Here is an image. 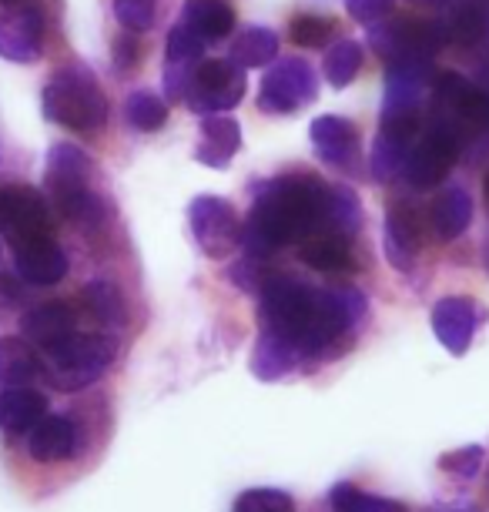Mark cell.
<instances>
[{"label":"cell","mask_w":489,"mask_h":512,"mask_svg":"<svg viewBox=\"0 0 489 512\" xmlns=\"http://www.w3.org/2000/svg\"><path fill=\"white\" fill-rule=\"evenodd\" d=\"M486 24H489L486 21V7L463 4V7H456L453 17H449L446 37H453V41H459V44H476V41H483Z\"/></svg>","instance_id":"obj_34"},{"label":"cell","mask_w":489,"mask_h":512,"mask_svg":"<svg viewBox=\"0 0 489 512\" xmlns=\"http://www.w3.org/2000/svg\"><path fill=\"white\" fill-rule=\"evenodd\" d=\"M476 322H479V308L473 298H466V295L439 298L433 305V332L449 355H463L469 349Z\"/></svg>","instance_id":"obj_16"},{"label":"cell","mask_w":489,"mask_h":512,"mask_svg":"<svg viewBox=\"0 0 489 512\" xmlns=\"http://www.w3.org/2000/svg\"><path fill=\"white\" fill-rule=\"evenodd\" d=\"M14 262L27 285H57L67 275V255L51 235L14 241Z\"/></svg>","instance_id":"obj_14"},{"label":"cell","mask_w":489,"mask_h":512,"mask_svg":"<svg viewBox=\"0 0 489 512\" xmlns=\"http://www.w3.org/2000/svg\"><path fill=\"white\" fill-rule=\"evenodd\" d=\"M396 0H345V11H349L352 21L359 24H376L382 17L392 14Z\"/></svg>","instance_id":"obj_40"},{"label":"cell","mask_w":489,"mask_h":512,"mask_svg":"<svg viewBox=\"0 0 489 512\" xmlns=\"http://www.w3.org/2000/svg\"><path fill=\"white\" fill-rule=\"evenodd\" d=\"M4 7H17V4H24V0H0Z\"/></svg>","instance_id":"obj_44"},{"label":"cell","mask_w":489,"mask_h":512,"mask_svg":"<svg viewBox=\"0 0 489 512\" xmlns=\"http://www.w3.org/2000/svg\"><path fill=\"white\" fill-rule=\"evenodd\" d=\"M81 298L88 302L91 315L104 325H124V318H128V308H124V298L118 292V285L108 282V278H98V282L84 285Z\"/></svg>","instance_id":"obj_29"},{"label":"cell","mask_w":489,"mask_h":512,"mask_svg":"<svg viewBox=\"0 0 489 512\" xmlns=\"http://www.w3.org/2000/svg\"><path fill=\"white\" fill-rule=\"evenodd\" d=\"M44 51V14L31 4H17L0 14V57L31 64Z\"/></svg>","instance_id":"obj_13"},{"label":"cell","mask_w":489,"mask_h":512,"mask_svg":"<svg viewBox=\"0 0 489 512\" xmlns=\"http://www.w3.org/2000/svg\"><path fill=\"white\" fill-rule=\"evenodd\" d=\"M332 31H335V24L329 21V17L305 14V17H295L292 21V41L299 47H325Z\"/></svg>","instance_id":"obj_39"},{"label":"cell","mask_w":489,"mask_h":512,"mask_svg":"<svg viewBox=\"0 0 489 512\" xmlns=\"http://www.w3.org/2000/svg\"><path fill=\"white\" fill-rule=\"evenodd\" d=\"M228 275H232V282L238 288H245V292H262V285H265V272H262V265H258V258H242V262H235L232 268H228Z\"/></svg>","instance_id":"obj_41"},{"label":"cell","mask_w":489,"mask_h":512,"mask_svg":"<svg viewBox=\"0 0 489 512\" xmlns=\"http://www.w3.org/2000/svg\"><path fill=\"white\" fill-rule=\"evenodd\" d=\"M325 81L332 88H349L362 67V47L356 41H339L325 51Z\"/></svg>","instance_id":"obj_30"},{"label":"cell","mask_w":489,"mask_h":512,"mask_svg":"<svg viewBox=\"0 0 489 512\" xmlns=\"http://www.w3.org/2000/svg\"><path fill=\"white\" fill-rule=\"evenodd\" d=\"M426 231H429V221L426 215H419L416 208L409 205H392L389 215H386V258L392 268L406 272L416 262L419 248L426 241Z\"/></svg>","instance_id":"obj_15"},{"label":"cell","mask_w":489,"mask_h":512,"mask_svg":"<svg viewBox=\"0 0 489 512\" xmlns=\"http://www.w3.org/2000/svg\"><path fill=\"white\" fill-rule=\"evenodd\" d=\"M41 375V359L27 338L4 335L0 338V385H24Z\"/></svg>","instance_id":"obj_27"},{"label":"cell","mask_w":489,"mask_h":512,"mask_svg":"<svg viewBox=\"0 0 489 512\" xmlns=\"http://www.w3.org/2000/svg\"><path fill=\"white\" fill-rule=\"evenodd\" d=\"M315 231H329V185L312 175H282L258 188L255 208L242 225L248 258H268L285 245H299Z\"/></svg>","instance_id":"obj_2"},{"label":"cell","mask_w":489,"mask_h":512,"mask_svg":"<svg viewBox=\"0 0 489 512\" xmlns=\"http://www.w3.org/2000/svg\"><path fill=\"white\" fill-rule=\"evenodd\" d=\"M188 221L198 248L208 258H225L242 241V218H238V211L225 198L198 195L188 208Z\"/></svg>","instance_id":"obj_9"},{"label":"cell","mask_w":489,"mask_h":512,"mask_svg":"<svg viewBox=\"0 0 489 512\" xmlns=\"http://www.w3.org/2000/svg\"><path fill=\"white\" fill-rule=\"evenodd\" d=\"M94 161L78 144H54L47 151V191H51L57 211L74 225H98L104 218L101 198L91 188Z\"/></svg>","instance_id":"obj_3"},{"label":"cell","mask_w":489,"mask_h":512,"mask_svg":"<svg viewBox=\"0 0 489 512\" xmlns=\"http://www.w3.org/2000/svg\"><path fill=\"white\" fill-rule=\"evenodd\" d=\"M235 512H295V499L282 489H248L238 496Z\"/></svg>","instance_id":"obj_35"},{"label":"cell","mask_w":489,"mask_h":512,"mask_svg":"<svg viewBox=\"0 0 489 512\" xmlns=\"http://www.w3.org/2000/svg\"><path fill=\"white\" fill-rule=\"evenodd\" d=\"M332 509L335 512H409L396 499L369 496V492H362L356 486H345V482L332 489Z\"/></svg>","instance_id":"obj_33"},{"label":"cell","mask_w":489,"mask_h":512,"mask_svg":"<svg viewBox=\"0 0 489 512\" xmlns=\"http://www.w3.org/2000/svg\"><path fill=\"white\" fill-rule=\"evenodd\" d=\"M124 118L138 131H158L168 121V104L155 91H131L124 101Z\"/></svg>","instance_id":"obj_31"},{"label":"cell","mask_w":489,"mask_h":512,"mask_svg":"<svg viewBox=\"0 0 489 512\" xmlns=\"http://www.w3.org/2000/svg\"><path fill=\"white\" fill-rule=\"evenodd\" d=\"M446 41V24L436 21H376L369 24V44L386 64L433 61Z\"/></svg>","instance_id":"obj_6"},{"label":"cell","mask_w":489,"mask_h":512,"mask_svg":"<svg viewBox=\"0 0 489 512\" xmlns=\"http://www.w3.org/2000/svg\"><path fill=\"white\" fill-rule=\"evenodd\" d=\"M78 449V432H74L71 419L64 415H44L41 422L27 432V452L37 462H64Z\"/></svg>","instance_id":"obj_19"},{"label":"cell","mask_w":489,"mask_h":512,"mask_svg":"<svg viewBox=\"0 0 489 512\" xmlns=\"http://www.w3.org/2000/svg\"><path fill=\"white\" fill-rule=\"evenodd\" d=\"M299 258L315 272H345L352 265L349 235L342 231H315L299 241Z\"/></svg>","instance_id":"obj_23"},{"label":"cell","mask_w":489,"mask_h":512,"mask_svg":"<svg viewBox=\"0 0 489 512\" xmlns=\"http://www.w3.org/2000/svg\"><path fill=\"white\" fill-rule=\"evenodd\" d=\"M429 91V61H399L386 71V104L389 114H419Z\"/></svg>","instance_id":"obj_17"},{"label":"cell","mask_w":489,"mask_h":512,"mask_svg":"<svg viewBox=\"0 0 489 512\" xmlns=\"http://www.w3.org/2000/svg\"><path fill=\"white\" fill-rule=\"evenodd\" d=\"M47 121L71 131H98L108 121V101L104 91L84 64L61 67L44 88Z\"/></svg>","instance_id":"obj_4"},{"label":"cell","mask_w":489,"mask_h":512,"mask_svg":"<svg viewBox=\"0 0 489 512\" xmlns=\"http://www.w3.org/2000/svg\"><path fill=\"white\" fill-rule=\"evenodd\" d=\"M483 462H486L483 446H463V449L443 452V456H439V469L449 472V476H459V479H473V476H479Z\"/></svg>","instance_id":"obj_37"},{"label":"cell","mask_w":489,"mask_h":512,"mask_svg":"<svg viewBox=\"0 0 489 512\" xmlns=\"http://www.w3.org/2000/svg\"><path fill=\"white\" fill-rule=\"evenodd\" d=\"M114 352H118V345L111 335H71L67 342L47 349L44 379L57 392L88 389L111 369Z\"/></svg>","instance_id":"obj_5"},{"label":"cell","mask_w":489,"mask_h":512,"mask_svg":"<svg viewBox=\"0 0 489 512\" xmlns=\"http://www.w3.org/2000/svg\"><path fill=\"white\" fill-rule=\"evenodd\" d=\"M245 98V71L232 61H201L191 67V84L185 104L195 114L232 111Z\"/></svg>","instance_id":"obj_7"},{"label":"cell","mask_w":489,"mask_h":512,"mask_svg":"<svg viewBox=\"0 0 489 512\" xmlns=\"http://www.w3.org/2000/svg\"><path fill=\"white\" fill-rule=\"evenodd\" d=\"M459 151H463V141H459L456 131H449L446 124H433L423 138L412 144L409 158H406V178L412 188H433L439 185L449 168L456 164Z\"/></svg>","instance_id":"obj_10"},{"label":"cell","mask_w":489,"mask_h":512,"mask_svg":"<svg viewBox=\"0 0 489 512\" xmlns=\"http://www.w3.org/2000/svg\"><path fill=\"white\" fill-rule=\"evenodd\" d=\"M74 328H78V312L67 302H44L21 315L24 338L41 349H54V345L67 342L71 335H78Z\"/></svg>","instance_id":"obj_18"},{"label":"cell","mask_w":489,"mask_h":512,"mask_svg":"<svg viewBox=\"0 0 489 512\" xmlns=\"http://www.w3.org/2000/svg\"><path fill=\"white\" fill-rule=\"evenodd\" d=\"M483 258H486V268H489V238H486V251H483Z\"/></svg>","instance_id":"obj_45"},{"label":"cell","mask_w":489,"mask_h":512,"mask_svg":"<svg viewBox=\"0 0 489 512\" xmlns=\"http://www.w3.org/2000/svg\"><path fill=\"white\" fill-rule=\"evenodd\" d=\"M0 231L11 241L51 235V208L27 185L0 188Z\"/></svg>","instance_id":"obj_12"},{"label":"cell","mask_w":489,"mask_h":512,"mask_svg":"<svg viewBox=\"0 0 489 512\" xmlns=\"http://www.w3.org/2000/svg\"><path fill=\"white\" fill-rule=\"evenodd\" d=\"M47 415V399L34 389H0V429L4 432H31Z\"/></svg>","instance_id":"obj_24"},{"label":"cell","mask_w":489,"mask_h":512,"mask_svg":"<svg viewBox=\"0 0 489 512\" xmlns=\"http://www.w3.org/2000/svg\"><path fill=\"white\" fill-rule=\"evenodd\" d=\"M114 17L124 31L141 34L155 24V0H114Z\"/></svg>","instance_id":"obj_38"},{"label":"cell","mask_w":489,"mask_h":512,"mask_svg":"<svg viewBox=\"0 0 489 512\" xmlns=\"http://www.w3.org/2000/svg\"><path fill=\"white\" fill-rule=\"evenodd\" d=\"M275 57H278L275 31H268V27H245V31L235 37L228 61L238 64L242 71H248V67H268Z\"/></svg>","instance_id":"obj_28"},{"label":"cell","mask_w":489,"mask_h":512,"mask_svg":"<svg viewBox=\"0 0 489 512\" xmlns=\"http://www.w3.org/2000/svg\"><path fill=\"white\" fill-rule=\"evenodd\" d=\"M299 355L302 352L295 349L289 338L262 332V338L255 342V352H252V372L262 382L282 379V375H289L295 365H299Z\"/></svg>","instance_id":"obj_25"},{"label":"cell","mask_w":489,"mask_h":512,"mask_svg":"<svg viewBox=\"0 0 489 512\" xmlns=\"http://www.w3.org/2000/svg\"><path fill=\"white\" fill-rule=\"evenodd\" d=\"M483 198H486V211H489V171H486V178H483Z\"/></svg>","instance_id":"obj_43"},{"label":"cell","mask_w":489,"mask_h":512,"mask_svg":"<svg viewBox=\"0 0 489 512\" xmlns=\"http://www.w3.org/2000/svg\"><path fill=\"white\" fill-rule=\"evenodd\" d=\"M238 144H242V128L235 118L225 114H205L201 118V144L195 151V158L208 168H225L235 158Z\"/></svg>","instance_id":"obj_20"},{"label":"cell","mask_w":489,"mask_h":512,"mask_svg":"<svg viewBox=\"0 0 489 512\" xmlns=\"http://www.w3.org/2000/svg\"><path fill=\"white\" fill-rule=\"evenodd\" d=\"M426 221H429V235H436L439 241H453L463 235L469 228V221H473V198L459 185L446 188L443 195L433 201Z\"/></svg>","instance_id":"obj_22"},{"label":"cell","mask_w":489,"mask_h":512,"mask_svg":"<svg viewBox=\"0 0 489 512\" xmlns=\"http://www.w3.org/2000/svg\"><path fill=\"white\" fill-rule=\"evenodd\" d=\"M419 114H389L382 111V124L376 131V144H372V178L392 181L406 168V158L416 144Z\"/></svg>","instance_id":"obj_11"},{"label":"cell","mask_w":489,"mask_h":512,"mask_svg":"<svg viewBox=\"0 0 489 512\" xmlns=\"http://www.w3.org/2000/svg\"><path fill=\"white\" fill-rule=\"evenodd\" d=\"M359 225H362L359 195L352 188L329 185V231L352 235V231H359Z\"/></svg>","instance_id":"obj_32"},{"label":"cell","mask_w":489,"mask_h":512,"mask_svg":"<svg viewBox=\"0 0 489 512\" xmlns=\"http://www.w3.org/2000/svg\"><path fill=\"white\" fill-rule=\"evenodd\" d=\"M309 134H312L315 154H319L325 164L342 168V164H349L356 158V128H352V121L339 118V114H322V118H315Z\"/></svg>","instance_id":"obj_21"},{"label":"cell","mask_w":489,"mask_h":512,"mask_svg":"<svg viewBox=\"0 0 489 512\" xmlns=\"http://www.w3.org/2000/svg\"><path fill=\"white\" fill-rule=\"evenodd\" d=\"M366 312V298L356 288H319L302 285L292 275H268L262 285V325L282 335L302 355L322 352L332 338L356 325Z\"/></svg>","instance_id":"obj_1"},{"label":"cell","mask_w":489,"mask_h":512,"mask_svg":"<svg viewBox=\"0 0 489 512\" xmlns=\"http://www.w3.org/2000/svg\"><path fill=\"white\" fill-rule=\"evenodd\" d=\"M181 21H185L198 37H205V41H218V37L232 34L235 11L225 4V0H185Z\"/></svg>","instance_id":"obj_26"},{"label":"cell","mask_w":489,"mask_h":512,"mask_svg":"<svg viewBox=\"0 0 489 512\" xmlns=\"http://www.w3.org/2000/svg\"><path fill=\"white\" fill-rule=\"evenodd\" d=\"M114 54H118V67H121V71H128V67L138 64V41H134V37H118V44H114Z\"/></svg>","instance_id":"obj_42"},{"label":"cell","mask_w":489,"mask_h":512,"mask_svg":"<svg viewBox=\"0 0 489 512\" xmlns=\"http://www.w3.org/2000/svg\"><path fill=\"white\" fill-rule=\"evenodd\" d=\"M315 94H319V81H315L312 67L299 57H285V61L272 64V71H265L258 108L265 114H292L312 104Z\"/></svg>","instance_id":"obj_8"},{"label":"cell","mask_w":489,"mask_h":512,"mask_svg":"<svg viewBox=\"0 0 489 512\" xmlns=\"http://www.w3.org/2000/svg\"><path fill=\"white\" fill-rule=\"evenodd\" d=\"M205 37H198L191 27L181 21L171 27V34H168V64H191V61H198L201 51H205Z\"/></svg>","instance_id":"obj_36"}]
</instances>
